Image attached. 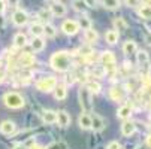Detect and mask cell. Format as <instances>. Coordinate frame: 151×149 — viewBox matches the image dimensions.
<instances>
[{
	"mask_svg": "<svg viewBox=\"0 0 151 149\" xmlns=\"http://www.w3.org/2000/svg\"><path fill=\"white\" fill-rule=\"evenodd\" d=\"M50 64L54 70L57 72H66L70 69V64H72V58L69 55V52L66 51H58V52H54L51 60H50Z\"/></svg>",
	"mask_w": 151,
	"mask_h": 149,
	"instance_id": "obj_1",
	"label": "cell"
},
{
	"mask_svg": "<svg viewBox=\"0 0 151 149\" xmlns=\"http://www.w3.org/2000/svg\"><path fill=\"white\" fill-rule=\"evenodd\" d=\"M78 98H79V104L85 113H90L91 109H93V101H91V93L85 88V87H81L79 93H78Z\"/></svg>",
	"mask_w": 151,
	"mask_h": 149,
	"instance_id": "obj_2",
	"label": "cell"
},
{
	"mask_svg": "<svg viewBox=\"0 0 151 149\" xmlns=\"http://www.w3.org/2000/svg\"><path fill=\"white\" fill-rule=\"evenodd\" d=\"M3 103L8 106L9 109H19L24 106V98L18 93H8L3 97Z\"/></svg>",
	"mask_w": 151,
	"mask_h": 149,
	"instance_id": "obj_3",
	"label": "cell"
},
{
	"mask_svg": "<svg viewBox=\"0 0 151 149\" xmlns=\"http://www.w3.org/2000/svg\"><path fill=\"white\" fill-rule=\"evenodd\" d=\"M55 85H57V79L54 76H45L36 82V88L42 93H50V91H54Z\"/></svg>",
	"mask_w": 151,
	"mask_h": 149,
	"instance_id": "obj_4",
	"label": "cell"
},
{
	"mask_svg": "<svg viewBox=\"0 0 151 149\" xmlns=\"http://www.w3.org/2000/svg\"><path fill=\"white\" fill-rule=\"evenodd\" d=\"M61 30H63L64 34L73 36V34H76V33L79 31V26H78L76 21H73V19H66V21L61 24Z\"/></svg>",
	"mask_w": 151,
	"mask_h": 149,
	"instance_id": "obj_5",
	"label": "cell"
},
{
	"mask_svg": "<svg viewBox=\"0 0 151 149\" xmlns=\"http://www.w3.org/2000/svg\"><path fill=\"white\" fill-rule=\"evenodd\" d=\"M12 21H14L15 26H19V27H21V26L27 24L29 15H27V12L23 11V9H17V11L14 12V15H12Z\"/></svg>",
	"mask_w": 151,
	"mask_h": 149,
	"instance_id": "obj_6",
	"label": "cell"
},
{
	"mask_svg": "<svg viewBox=\"0 0 151 149\" xmlns=\"http://www.w3.org/2000/svg\"><path fill=\"white\" fill-rule=\"evenodd\" d=\"M50 11H51V15L58 16V18L66 15V6H64L63 3H60V2H54V3L50 6Z\"/></svg>",
	"mask_w": 151,
	"mask_h": 149,
	"instance_id": "obj_7",
	"label": "cell"
},
{
	"mask_svg": "<svg viewBox=\"0 0 151 149\" xmlns=\"http://www.w3.org/2000/svg\"><path fill=\"white\" fill-rule=\"evenodd\" d=\"M135 131H136L135 122H132V121H124V122H123V125H121V134H123V136L130 137Z\"/></svg>",
	"mask_w": 151,
	"mask_h": 149,
	"instance_id": "obj_8",
	"label": "cell"
},
{
	"mask_svg": "<svg viewBox=\"0 0 151 149\" xmlns=\"http://www.w3.org/2000/svg\"><path fill=\"white\" fill-rule=\"evenodd\" d=\"M109 97L114 101H121L126 97V90L123 87H114V88L109 90Z\"/></svg>",
	"mask_w": 151,
	"mask_h": 149,
	"instance_id": "obj_9",
	"label": "cell"
},
{
	"mask_svg": "<svg viewBox=\"0 0 151 149\" xmlns=\"http://www.w3.org/2000/svg\"><path fill=\"white\" fill-rule=\"evenodd\" d=\"M0 133L5 136H11L15 133V124L12 121H3L0 124Z\"/></svg>",
	"mask_w": 151,
	"mask_h": 149,
	"instance_id": "obj_10",
	"label": "cell"
},
{
	"mask_svg": "<svg viewBox=\"0 0 151 149\" xmlns=\"http://www.w3.org/2000/svg\"><path fill=\"white\" fill-rule=\"evenodd\" d=\"M19 64L23 67H30L35 64V55L33 54H29V52H24L19 55Z\"/></svg>",
	"mask_w": 151,
	"mask_h": 149,
	"instance_id": "obj_11",
	"label": "cell"
},
{
	"mask_svg": "<svg viewBox=\"0 0 151 149\" xmlns=\"http://www.w3.org/2000/svg\"><path fill=\"white\" fill-rule=\"evenodd\" d=\"M91 116V128L94 131H102L105 128V121L99 115H90Z\"/></svg>",
	"mask_w": 151,
	"mask_h": 149,
	"instance_id": "obj_12",
	"label": "cell"
},
{
	"mask_svg": "<svg viewBox=\"0 0 151 149\" xmlns=\"http://www.w3.org/2000/svg\"><path fill=\"white\" fill-rule=\"evenodd\" d=\"M78 124L82 130H90L91 128V116L88 113H82L78 118Z\"/></svg>",
	"mask_w": 151,
	"mask_h": 149,
	"instance_id": "obj_13",
	"label": "cell"
},
{
	"mask_svg": "<svg viewBox=\"0 0 151 149\" xmlns=\"http://www.w3.org/2000/svg\"><path fill=\"white\" fill-rule=\"evenodd\" d=\"M57 122L60 127H68L70 124V116L66 111H60L57 112Z\"/></svg>",
	"mask_w": 151,
	"mask_h": 149,
	"instance_id": "obj_14",
	"label": "cell"
},
{
	"mask_svg": "<svg viewBox=\"0 0 151 149\" xmlns=\"http://www.w3.org/2000/svg\"><path fill=\"white\" fill-rule=\"evenodd\" d=\"M136 51H138L136 42H133V40L124 42V45H123V52H124L126 55H133V54H136Z\"/></svg>",
	"mask_w": 151,
	"mask_h": 149,
	"instance_id": "obj_15",
	"label": "cell"
},
{
	"mask_svg": "<svg viewBox=\"0 0 151 149\" xmlns=\"http://www.w3.org/2000/svg\"><path fill=\"white\" fill-rule=\"evenodd\" d=\"M66 94H68L66 85H64V83H57L55 88H54V97L57 100H64V98H66Z\"/></svg>",
	"mask_w": 151,
	"mask_h": 149,
	"instance_id": "obj_16",
	"label": "cell"
},
{
	"mask_svg": "<svg viewBox=\"0 0 151 149\" xmlns=\"http://www.w3.org/2000/svg\"><path fill=\"white\" fill-rule=\"evenodd\" d=\"M118 37H120V33L117 30H108L105 33V40L108 42L109 45H115L118 42Z\"/></svg>",
	"mask_w": 151,
	"mask_h": 149,
	"instance_id": "obj_17",
	"label": "cell"
},
{
	"mask_svg": "<svg viewBox=\"0 0 151 149\" xmlns=\"http://www.w3.org/2000/svg\"><path fill=\"white\" fill-rule=\"evenodd\" d=\"M130 115H132V106H129V104L121 106V108L118 109V112H117V116L124 119V121H127L129 118H130Z\"/></svg>",
	"mask_w": 151,
	"mask_h": 149,
	"instance_id": "obj_18",
	"label": "cell"
},
{
	"mask_svg": "<svg viewBox=\"0 0 151 149\" xmlns=\"http://www.w3.org/2000/svg\"><path fill=\"white\" fill-rule=\"evenodd\" d=\"M136 60H138V64H139L141 67L148 69V64H150V57H148V54H147L145 51H139V52L136 54Z\"/></svg>",
	"mask_w": 151,
	"mask_h": 149,
	"instance_id": "obj_19",
	"label": "cell"
},
{
	"mask_svg": "<svg viewBox=\"0 0 151 149\" xmlns=\"http://www.w3.org/2000/svg\"><path fill=\"white\" fill-rule=\"evenodd\" d=\"M84 37H85V42H87L88 45H93V43H96V42H97V39H99V36H97L96 30H93V29L85 30V33H84Z\"/></svg>",
	"mask_w": 151,
	"mask_h": 149,
	"instance_id": "obj_20",
	"label": "cell"
},
{
	"mask_svg": "<svg viewBox=\"0 0 151 149\" xmlns=\"http://www.w3.org/2000/svg\"><path fill=\"white\" fill-rule=\"evenodd\" d=\"M14 45H15V48H23V46H26V45H27V37H26V34L17 33V34L14 36Z\"/></svg>",
	"mask_w": 151,
	"mask_h": 149,
	"instance_id": "obj_21",
	"label": "cell"
},
{
	"mask_svg": "<svg viewBox=\"0 0 151 149\" xmlns=\"http://www.w3.org/2000/svg\"><path fill=\"white\" fill-rule=\"evenodd\" d=\"M72 8L76 12H85L88 8V3L87 0H72Z\"/></svg>",
	"mask_w": 151,
	"mask_h": 149,
	"instance_id": "obj_22",
	"label": "cell"
},
{
	"mask_svg": "<svg viewBox=\"0 0 151 149\" xmlns=\"http://www.w3.org/2000/svg\"><path fill=\"white\" fill-rule=\"evenodd\" d=\"M42 118H44V122H47V124H54V122H57V112H54V111H44Z\"/></svg>",
	"mask_w": 151,
	"mask_h": 149,
	"instance_id": "obj_23",
	"label": "cell"
},
{
	"mask_svg": "<svg viewBox=\"0 0 151 149\" xmlns=\"http://www.w3.org/2000/svg\"><path fill=\"white\" fill-rule=\"evenodd\" d=\"M100 61L103 63V66L106 64H112V63H115V55L111 52V51H106L100 55Z\"/></svg>",
	"mask_w": 151,
	"mask_h": 149,
	"instance_id": "obj_24",
	"label": "cell"
},
{
	"mask_svg": "<svg viewBox=\"0 0 151 149\" xmlns=\"http://www.w3.org/2000/svg\"><path fill=\"white\" fill-rule=\"evenodd\" d=\"M102 5H103V8L109 9V11H115L121 6V2L120 0H102Z\"/></svg>",
	"mask_w": 151,
	"mask_h": 149,
	"instance_id": "obj_25",
	"label": "cell"
},
{
	"mask_svg": "<svg viewBox=\"0 0 151 149\" xmlns=\"http://www.w3.org/2000/svg\"><path fill=\"white\" fill-rule=\"evenodd\" d=\"M30 33L35 36V37H40L42 34H44V24L40 23H35L30 26Z\"/></svg>",
	"mask_w": 151,
	"mask_h": 149,
	"instance_id": "obj_26",
	"label": "cell"
},
{
	"mask_svg": "<svg viewBox=\"0 0 151 149\" xmlns=\"http://www.w3.org/2000/svg\"><path fill=\"white\" fill-rule=\"evenodd\" d=\"M85 88H87L91 94H93V93L97 94V93H100V90H102L100 83L96 82V81H87V83H85Z\"/></svg>",
	"mask_w": 151,
	"mask_h": 149,
	"instance_id": "obj_27",
	"label": "cell"
},
{
	"mask_svg": "<svg viewBox=\"0 0 151 149\" xmlns=\"http://www.w3.org/2000/svg\"><path fill=\"white\" fill-rule=\"evenodd\" d=\"M32 48H33V51H35V52L42 51V49L45 48V40L42 39V37H35V39H33V42H32Z\"/></svg>",
	"mask_w": 151,
	"mask_h": 149,
	"instance_id": "obj_28",
	"label": "cell"
},
{
	"mask_svg": "<svg viewBox=\"0 0 151 149\" xmlns=\"http://www.w3.org/2000/svg\"><path fill=\"white\" fill-rule=\"evenodd\" d=\"M78 26H79V29L82 27V30H88V29H91V21H90V18L88 16H85V15H82L78 21Z\"/></svg>",
	"mask_w": 151,
	"mask_h": 149,
	"instance_id": "obj_29",
	"label": "cell"
},
{
	"mask_svg": "<svg viewBox=\"0 0 151 149\" xmlns=\"http://www.w3.org/2000/svg\"><path fill=\"white\" fill-rule=\"evenodd\" d=\"M139 15L144 19H151V5H144L139 9Z\"/></svg>",
	"mask_w": 151,
	"mask_h": 149,
	"instance_id": "obj_30",
	"label": "cell"
},
{
	"mask_svg": "<svg viewBox=\"0 0 151 149\" xmlns=\"http://www.w3.org/2000/svg\"><path fill=\"white\" fill-rule=\"evenodd\" d=\"M114 26H115V30H118V31L127 30V23L124 21V18H115L114 19Z\"/></svg>",
	"mask_w": 151,
	"mask_h": 149,
	"instance_id": "obj_31",
	"label": "cell"
},
{
	"mask_svg": "<svg viewBox=\"0 0 151 149\" xmlns=\"http://www.w3.org/2000/svg\"><path fill=\"white\" fill-rule=\"evenodd\" d=\"M44 34H45L47 37H55L57 30H55L54 26H51V24H45V26H44Z\"/></svg>",
	"mask_w": 151,
	"mask_h": 149,
	"instance_id": "obj_32",
	"label": "cell"
},
{
	"mask_svg": "<svg viewBox=\"0 0 151 149\" xmlns=\"http://www.w3.org/2000/svg\"><path fill=\"white\" fill-rule=\"evenodd\" d=\"M37 16H39L42 21H47V19L51 18V11H50V9H40L39 14H37Z\"/></svg>",
	"mask_w": 151,
	"mask_h": 149,
	"instance_id": "obj_33",
	"label": "cell"
},
{
	"mask_svg": "<svg viewBox=\"0 0 151 149\" xmlns=\"http://www.w3.org/2000/svg\"><path fill=\"white\" fill-rule=\"evenodd\" d=\"M93 54V48L88 45V46H82L81 49H79V55L81 57H85V58H87L88 55H91Z\"/></svg>",
	"mask_w": 151,
	"mask_h": 149,
	"instance_id": "obj_34",
	"label": "cell"
},
{
	"mask_svg": "<svg viewBox=\"0 0 151 149\" xmlns=\"http://www.w3.org/2000/svg\"><path fill=\"white\" fill-rule=\"evenodd\" d=\"M141 82H142V87H144V88H148L150 85H151V76H150L148 73H147V75H144Z\"/></svg>",
	"mask_w": 151,
	"mask_h": 149,
	"instance_id": "obj_35",
	"label": "cell"
},
{
	"mask_svg": "<svg viewBox=\"0 0 151 149\" xmlns=\"http://www.w3.org/2000/svg\"><path fill=\"white\" fill-rule=\"evenodd\" d=\"M124 3L129 8H138L141 5V0H124Z\"/></svg>",
	"mask_w": 151,
	"mask_h": 149,
	"instance_id": "obj_36",
	"label": "cell"
},
{
	"mask_svg": "<svg viewBox=\"0 0 151 149\" xmlns=\"http://www.w3.org/2000/svg\"><path fill=\"white\" fill-rule=\"evenodd\" d=\"M47 149H64V145L63 143H58V142H55V143H51Z\"/></svg>",
	"mask_w": 151,
	"mask_h": 149,
	"instance_id": "obj_37",
	"label": "cell"
},
{
	"mask_svg": "<svg viewBox=\"0 0 151 149\" xmlns=\"http://www.w3.org/2000/svg\"><path fill=\"white\" fill-rule=\"evenodd\" d=\"M106 149H121V145L118 142H111V143H108Z\"/></svg>",
	"mask_w": 151,
	"mask_h": 149,
	"instance_id": "obj_38",
	"label": "cell"
},
{
	"mask_svg": "<svg viewBox=\"0 0 151 149\" xmlns=\"http://www.w3.org/2000/svg\"><path fill=\"white\" fill-rule=\"evenodd\" d=\"M6 9V3H5V0H0V15H2Z\"/></svg>",
	"mask_w": 151,
	"mask_h": 149,
	"instance_id": "obj_39",
	"label": "cell"
},
{
	"mask_svg": "<svg viewBox=\"0 0 151 149\" xmlns=\"http://www.w3.org/2000/svg\"><path fill=\"white\" fill-rule=\"evenodd\" d=\"M8 3H9L11 8H17L18 3H19V0H8Z\"/></svg>",
	"mask_w": 151,
	"mask_h": 149,
	"instance_id": "obj_40",
	"label": "cell"
},
{
	"mask_svg": "<svg viewBox=\"0 0 151 149\" xmlns=\"http://www.w3.org/2000/svg\"><path fill=\"white\" fill-rule=\"evenodd\" d=\"M30 149H45L44 146H40V145H36V143H33L32 146H30Z\"/></svg>",
	"mask_w": 151,
	"mask_h": 149,
	"instance_id": "obj_41",
	"label": "cell"
},
{
	"mask_svg": "<svg viewBox=\"0 0 151 149\" xmlns=\"http://www.w3.org/2000/svg\"><path fill=\"white\" fill-rule=\"evenodd\" d=\"M3 79H5V72H3L2 69H0V83L3 82Z\"/></svg>",
	"mask_w": 151,
	"mask_h": 149,
	"instance_id": "obj_42",
	"label": "cell"
},
{
	"mask_svg": "<svg viewBox=\"0 0 151 149\" xmlns=\"http://www.w3.org/2000/svg\"><path fill=\"white\" fill-rule=\"evenodd\" d=\"M147 146L151 148V134H148V137H147Z\"/></svg>",
	"mask_w": 151,
	"mask_h": 149,
	"instance_id": "obj_43",
	"label": "cell"
},
{
	"mask_svg": "<svg viewBox=\"0 0 151 149\" xmlns=\"http://www.w3.org/2000/svg\"><path fill=\"white\" fill-rule=\"evenodd\" d=\"M12 149H26V146H24V145H17V146H14Z\"/></svg>",
	"mask_w": 151,
	"mask_h": 149,
	"instance_id": "obj_44",
	"label": "cell"
},
{
	"mask_svg": "<svg viewBox=\"0 0 151 149\" xmlns=\"http://www.w3.org/2000/svg\"><path fill=\"white\" fill-rule=\"evenodd\" d=\"M3 26H5V19H3L2 16H0V29H2Z\"/></svg>",
	"mask_w": 151,
	"mask_h": 149,
	"instance_id": "obj_45",
	"label": "cell"
},
{
	"mask_svg": "<svg viewBox=\"0 0 151 149\" xmlns=\"http://www.w3.org/2000/svg\"><path fill=\"white\" fill-rule=\"evenodd\" d=\"M147 43L151 46V34H150V36H147Z\"/></svg>",
	"mask_w": 151,
	"mask_h": 149,
	"instance_id": "obj_46",
	"label": "cell"
},
{
	"mask_svg": "<svg viewBox=\"0 0 151 149\" xmlns=\"http://www.w3.org/2000/svg\"><path fill=\"white\" fill-rule=\"evenodd\" d=\"M148 130H150V134H151V125H150V127H148Z\"/></svg>",
	"mask_w": 151,
	"mask_h": 149,
	"instance_id": "obj_47",
	"label": "cell"
},
{
	"mask_svg": "<svg viewBox=\"0 0 151 149\" xmlns=\"http://www.w3.org/2000/svg\"><path fill=\"white\" fill-rule=\"evenodd\" d=\"M150 121H151V113H150Z\"/></svg>",
	"mask_w": 151,
	"mask_h": 149,
	"instance_id": "obj_48",
	"label": "cell"
}]
</instances>
